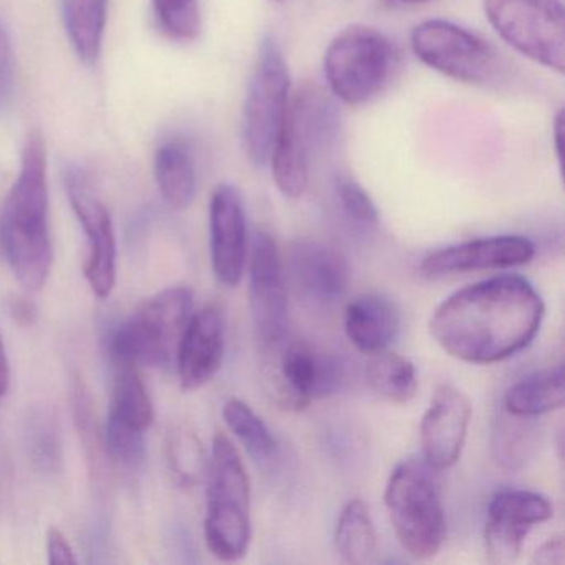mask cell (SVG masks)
I'll return each instance as SVG.
<instances>
[{
    "label": "cell",
    "instance_id": "7a4b0ae2",
    "mask_svg": "<svg viewBox=\"0 0 565 565\" xmlns=\"http://www.w3.org/2000/svg\"><path fill=\"white\" fill-rule=\"evenodd\" d=\"M0 239L12 273L25 289H42L54 266L49 226L47 148L31 134L22 150L21 171L6 200Z\"/></svg>",
    "mask_w": 565,
    "mask_h": 565
},
{
    "label": "cell",
    "instance_id": "ffe728a7",
    "mask_svg": "<svg viewBox=\"0 0 565 565\" xmlns=\"http://www.w3.org/2000/svg\"><path fill=\"white\" fill-rule=\"evenodd\" d=\"M154 180L171 210L183 211L191 206L198 188L196 161L183 138H171L158 147Z\"/></svg>",
    "mask_w": 565,
    "mask_h": 565
},
{
    "label": "cell",
    "instance_id": "f35d334b",
    "mask_svg": "<svg viewBox=\"0 0 565 565\" xmlns=\"http://www.w3.org/2000/svg\"><path fill=\"white\" fill-rule=\"evenodd\" d=\"M552 131H554L555 153H557L558 163H562V154H564V111H558Z\"/></svg>",
    "mask_w": 565,
    "mask_h": 565
},
{
    "label": "cell",
    "instance_id": "d6a6232c",
    "mask_svg": "<svg viewBox=\"0 0 565 565\" xmlns=\"http://www.w3.org/2000/svg\"><path fill=\"white\" fill-rule=\"evenodd\" d=\"M335 194L350 220L360 224H375L379 221V207L359 181L340 177L335 183Z\"/></svg>",
    "mask_w": 565,
    "mask_h": 565
},
{
    "label": "cell",
    "instance_id": "2e32d148",
    "mask_svg": "<svg viewBox=\"0 0 565 565\" xmlns=\"http://www.w3.org/2000/svg\"><path fill=\"white\" fill-rule=\"evenodd\" d=\"M535 246L524 236H489L443 247L423 259L422 273L429 279L479 273V270L511 269L531 263Z\"/></svg>",
    "mask_w": 565,
    "mask_h": 565
},
{
    "label": "cell",
    "instance_id": "836d02e7",
    "mask_svg": "<svg viewBox=\"0 0 565 565\" xmlns=\"http://www.w3.org/2000/svg\"><path fill=\"white\" fill-rule=\"evenodd\" d=\"M15 90V64L11 38L0 19V114L11 107Z\"/></svg>",
    "mask_w": 565,
    "mask_h": 565
},
{
    "label": "cell",
    "instance_id": "4316f807",
    "mask_svg": "<svg viewBox=\"0 0 565 565\" xmlns=\"http://www.w3.org/2000/svg\"><path fill=\"white\" fill-rule=\"evenodd\" d=\"M552 515L554 508L545 495L525 489H504L492 495L486 519L531 532Z\"/></svg>",
    "mask_w": 565,
    "mask_h": 565
},
{
    "label": "cell",
    "instance_id": "83f0119b",
    "mask_svg": "<svg viewBox=\"0 0 565 565\" xmlns=\"http://www.w3.org/2000/svg\"><path fill=\"white\" fill-rule=\"evenodd\" d=\"M223 418L230 431L256 461H270L277 455L276 436L264 419L239 398H230L223 406Z\"/></svg>",
    "mask_w": 565,
    "mask_h": 565
},
{
    "label": "cell",
    "instance_id": "6da1fadb",
    "mask_svg": "<svg viewBox=\"0 0 565 565\" xmlns=\"http://www.w3.org/2000/svg\"><path fill=\"white\" fill-rule=\"evenodd\" d=\"M544 316L535 287L524 277L504 274L446 297L429 317V333L452 359L492 365L527 349Z\"/></svg>",
    "mask_w": 565,
    "mask_h": 565
},
{
    "label": "cell",
    "instance_id": "7c38bea8",
    "mask_svg": "<svg viewBox=\"0 0 565 565\" xmlns=\"http://www.w3.org/2000/svg\"><path fill=\"white\" fill-rule=\"evenodd\" d=\"M249 306L254 330L263 347L286 340L289 329L286 264L276 239L267 231H257L249 247Z\"/></svg>",
    "mask_w": 565,
    "mask_h": 565
},
{
    "label": "cell",
    "instance_id": "603a6c76",
    "mask_svg": "<svg viewBox=\"0 0 565 565\" xmlns=\"http://www.w3.org/2000/svg\"><path fill=\"white\" fill-rule=\"evenodd\" d=\"M114 369V393H111L108 422L118 423L138 431H147L153 423L154 409L138 366L118 365Z\"/></svg>",
    "mask_w": 565,
    "mask_h": 565
},
{
    "label": "cell",
    "instance_id": "5bb4252c",
    "mask_svg": "<svg viewBox=\"0 0 565 565\" xmlns=\"http://www.w3.org/2000/svg\"><path fill=\"white\" fill-rule=\"evenodd\" d=\"M210 241L217 282L239 286L249 259V231L243 194L233 184H220L211 194Z\"/></svg>",
    "mask_w": 565,
    "mask_h": 565
},
{
    "label": "cell",
    "instance_id": "ac0fdd59",
    "mask_svg": "<svg viewBox=\"0 0 565 565\" xmlns=\"http://www.w3.org/2000/svg\"><path fill=\"white\" fill-rule=\"evenodd\" d=\"M224 349L226 330L220 307L206 306L194 312L174 363L183 390L194 392L207 385L223 365Z\"/></svg>",
    "mask_w": 565,
    "mask_h": 565
},
{
    "label": "cell",
    "instance_id": "30bf717a",
    "mask_svg": "<svg viewBox=\"0 0 565 565\" xmlns=\"http://www.w3.org/2000/svg\"><path fill=\"white\" fill-rule=\"evenodd\" d=\"M264 382L270 398L287 412H302L316 399L342 388L345 369L337 356L317 352L303 342L264 347Z\"/></svg>",
    "mask_w": 565,
    "mask_h": 565
},
{
    "label": "cell",
    "instance_id": "ab89813d",
    "mask_svg": "<svg viewBox=\"0 0 565 565\" xmlns=\"http://www.w3.org/2000/svg\"><path fill=\"white\" fill-rule=\"evenodd\" d=\"M390 4L395 6H416V4H425L428 0H386Z\"/></svg>",
    "mask_w": 565,
    "mask_h": 565
},
{
    "label": "cell",
    "instance_id": "1f68e13d",
    "mask_svg": "<svg viewBox=\"0 0 565 565\" xmlns=\"http://www.w3.org/2000/svg\"><path fill=\"white\" fill-rule=\"evenodd\" d=\"M104 439L108 455L120 465L127 466V468H138L143 462L145 452H147L145 431L127 428V426L107 419Z\"/></svg>",
    "mask_w": 565,
    "mask_h": 565
},
{
    "label": "cell",
    "instance_id": "d6986e66",
    "mask_svg": "<svg viewBox=\"0 0 565 565\" xmlns=\"http://www.w3.org/2000/svg\"><path fill=\"white\" fill-rule=\"evenodd\" d=\"M402 332V313L383 294L365 292L347 303L345 333L353 347L366 355L385 352Z\"/></svg>",
    "mask_w": 565,
    "mask_h": 565
},
{
    "label": "cell",
    "instance_id": "f546056e",
    "mask_svg": "<svg viewBox=\"0 0 565 565\" xmlns=\"http://www.w3.org/2000/svg\"><path fill=\"white\" fill-rule=\"evenodd\" d=\"M161 31L178 42H191L201 32L200 0H151Z\"/></svg>",
    "mask_w": 565,
    "mask_h": 565
},
{
    "label": "cell",
    "instance_id": "ba28073f",
    "mask_svg": "<svg viewBox=\"0 0 565 565\" xmlns=\"http://www.w3.org/2000/svg\"><path fill=\"white\" fill-rule=\"evenodd\" d=\"M290 95L289 65L276 39L267 35L260 42L241 120L244 151L256 167L269 163Z\"/></svg>",
    "mask_w": 565,
    "mask_h": 565
},
{
    "label": "cell",
    "instance_id": "8d00e7d4",
    "mask_svg": "<svg viewBox=\"0 0 565 565\" xmlns=\"http://www.w3.org/2000/svg\"><path fill=\"white\" fill-rule=\"evenodd\" d=\"M11 313L14 320L22 326H31L38 319L39 310L32 300L25 299V297H15L11 302Z\"/></svg>",
    "mask_w": 565,
    "mask_h": 565
},
{
    "label": "cell",
    "instance_id": "52a82bcc",
    "mask_svg": "<svg viewBox=\"0 0 565 565\" xmlns=\"http://www.w3.org/2000/svg\"><path fill=\"white\" fill-rule=\"evenodd\" d=\"M395 47L383 32L355 24L340 32L323 57V72L333 97L360 107L379 97L392 81Z\"/></svg>",
    "mask_w": 565,
    "mask_h": 565
},
{
    "label": "cell",
    "instance_id": "8992f818",
    "mask_svg": "<svg viewBox=\"0 0 565 565\" xmlns=\"http://www.w3.org/2000/svg\"><path fill=\"white\" fill-rule=\"evenodd\" d=\"M194 313L193 290L173 286L145 300L108 339L111 365L173 369L184 330Z\"/></svg>",
    "mask_w": 565,
    "mask_h": 565
},
{
    "label": "cell",
    "instance_id": "4fadbf2b",
    "mask_svg": "<svg viewBox=\"0 0 565 565\" xmlns=\"http://www.w3.org/2000/svg\"><path fill=\"white\" fill-rule=\"evenodd\" d=\"M65 188L87 237L85 279L98 299H107L117 284V239L110 213L81 168H71L65 173Z\"/></svg>",
    "mask_w": 565,
    "mask_h": 565
},
{
    "label": "cell",
    "instance_id": "277c9868",
    "mask_svg": "<svg viewBox=\"0 0 565 565\" xmlns=\"http://www.w3.org/2000/svg\"><path fill=\"white\" fill-rule=\"evenodd\" d=\"M438 469L419 456L403 459L385 486V508L390 524L403 551L416 561H428L441 551L446 539Z\"/></svg>",
    "mask_w": 565,
    "mask_h": 565
},
{
    "label": "cell",
    "instance_id": "74e56055",
    "mask_svg": "<svg viewBox=\"0 0 565 565\" xmlns=\"http://www.w3.org/2000/svg\"><path fill=\"white\" fill-rule=\"evenodd\" d=\"M9 386H11V363L6 352L4 340L0 335V398L9 392Z\"/></svg>",
    "mask_w": 565,
    "mask_h": 565
},
{
    "label": "cell",
    "instance_id": "44dd1931",
    "mask_svg": "<svg viewBox=\"0 0 565 565\" xmlns=\"http://www.w3.org/2000/svg\"><path fill=\"white\" fill-rule=\"evenodd\" d=\"M564 366L562 363L531 373L505 390L502 405L511 415L539 418L564 406Z\"/></svg>",
    "mask_w": 565,
    "mask_h": 565
},
{
    "label": "cell",
    "instance_id": "484cf974",
    "mask_svg": "<svg viewBox=\"0 0 565 565\" xmlns=\"http://www.w3.org/2000/svg\"><path fill=\"white\" fill-rule=\"evenodd\" d=\"M534 418H522L502 409L495 418L491 436L492 459L505 471H518L534 452Z\"/></svg>",
    "mask_w": 565,
    "mask_h": 565
},
{
    "label": "cell",
    "instance_id": "60d3db41",
    "mask_svg": "<svg viewBox=\"0 0 565 565\" xmlns=\"http://www.w3.org/2000/svg\"><path fill=\"white\" fill-rule=\"evenodd\" d=\"M274 2H279L280 4V2H284V0H274Z\"/></svg>",
    "mask_w": 565,
    "mask_h": 565
},
{
    "label": "cell",
    "instance_id": "d590c367",
    "mask_svg": "<svg viewBox=\"0 0 565 565\" xmlns=\"http://www.w3.org/2000/svg\"><path fill=\"white\" fill-rule=\"evenodd\" d=\"M565 562V544L562 535L542 542L532 555V564L562 565Z\"/></svg>",
    "mask_w": 565,
    "mask_h": 565
},
{
    "label": "cell",
    "instance_id": "4dcf8cb0",
    "mask_svg": "<svg viewBox=\"0 0 565 565\" xmlns=\"http://www.w3.org/2000/svg\"><path fill=\"white\" fill-rule=\"evenodd\" d=\"M29 455L39 471L55 472L62 462V443L54 418L42 415L35 416L29 425Z\"/></svg>",
    "mask_w": 565,
    "mask_h": 565
},
{
    "label": "cell",
    "instance_id": "7402d4cb",
    "mask_svg": "<svg viewBox=\"0 0 565 565\" xmlns=\"http://www.w3.org/2000/svg\"><path fill=\"white\" fill-rule=\"evenodd\" d=\"M68 41L85 65L97 64L107 28L108 0H61Z\"/></svg>",
    "mask_w": 565,
    "mask_h": 565
},
{
    "label": "cell",
    "instance_id": "8fae6325",
    "mask_svg": "<svg viewBox=\"0 0 565 565\" xmlns=\"http://www.w3.org/2000/svg\"><path fill=\"white\" fill-rule=\"evenodd\" d=\"M412 49L423 64L462 84H489L501 68L499 54L488 41L443 19H429L416 25Z\"/></svg>",
    "mask_w": 565,
    "mask_h": 565
},
{
    "label": "cell",
    "instance_id": "d4e9b609",
    "mask_svg": "<svg viewBox=\"0 0 565 565\" xmlns=\"http://www.w3.org/2000/svg\"><path fill=\"white\" fill-rule=\"evenodd\" d=\"M366 382L376 396L396 405L412 402L418 393V375L412 360L392 350L370 355Z\"/></svg>",
    "mask_w": 565,
    "mask_h": 565
},
{
    "label": "cell",
    "instance_id": "9c48e42d",
    "mask_svg": "<svg viewBox=\"0 0 565 565\" xmlns=\"http://www.w3.org/2000/svg\"><path fill=\"white\" fill-rule=\"evenodd\" d=\"M495 34L548 71H565V12L561 0H484Z\"/></svg>",
    "mask_w": 565,
    "mask_h": 565
},
{
    "label": "cell",
    "instance_id": "f1b7e54d",
    "mask_svg": "<svg viewBox=\"0 0 565 565\" xmlns=\"http://www.w3.org/2000/svg\"><path fill=\"white\" fill-rule=\"evenodd\" d=\"M210 458L203 443L191 429L178 428L168 441V465L174 481L183 488H193L206 478Z\"/></svg>",
    "mask_w": 565,
    "mask_h": 565
},
{
    "label": "cell",
    "instance_id": "e575fe53",
    "mask_svg": "<svg viewBox=\"0 0 565 565\" xmlns=\"http://www.w3.org/2000/svg\"><path fill=\"white\" fill-rule=\"evenodd\" d=\"M47 555L51 564H77L78 562L71 542L57 527L49 529Z\"/></svg>",
    "mask_w": 565,
    "mask_h": 565
},
{
    "label": "cell",
    "instance_id": "3957f363",
    "mask_svg": "<svg viewBox=\"0 0 565 565\" xmlns=\"http://www.w3.org/2000/svg\"><path fill=\"white\" fill-rule=\"evenodd\" d=\"M206 482L204 541L207 551L217 561H241L246 557L253 537L250 479L239 449L226 433L214 435Z\"/></svg>",
    "mask_w": 565,
    "mask_h": 565
},
{
    "label": "cell",
    "instance_id": "cb8c5ba5",
    "mask_svg": "<svg viewBox=\"0 0 565 565\" xmlns=\"http://www.w3.org/2000/svg\"><path fill=\"white\" fill-rule=\"evenodd\" d=\"M333 541L337 552L347 564L365 565L373 562L379 551V535L362 499H352L343 505Z\"/></svg>",
    "mask_w": 565,
    "mask_h": 565
},
{
    "label": "cell",
    "instance_id": "9a60e30c",
    "mask_svg": "<svg viewBox=\"0 0 565 565\" xmlns=\"http://www.w3.org/2000/svg\"><path fill=\"white\" fill-rule=\"evenodd\" d=\"M471 416V399L465 392L439 385L419 426L423 459L438 471L452 468L465 449Z\"/></svg>",
    "mask_w": 565,
    "mask_h": 565
},
{
    "label": "cell",
    "instance_id": "5b68a950",
    "mask_svg": "<svg viewBox=\"0 0 565 565\" xmlns=\"http://www.w3.org/2000/svg\"><path fill=\"white\" fill-rule=\"evenodd\" d=\"M340 130L335 102L317 87L290 95L286 118L270 153L274 183L282 196L299 200L309 186L312 154L326 150Z\"/></svg>",
    "mask_w": 565,
    "mask_h": 565
},
{
    "label": "cell",
    "instance_id": "e0dca14e",
    "mask_svg": "<svg viewBox=\"0 0 565 565\" xmlns=\"http://www.w3.org/2000/svg\"><path fill=\"white\" fill-rule=\"evenodd\" d=\"M287 270L297 290L316 303H333L350 286L345 254L332 244L317 239L297 241L287 254Z\"/></svg>",
    "mask_w": 565,
    "mask_h": 565
}]
</instances>
